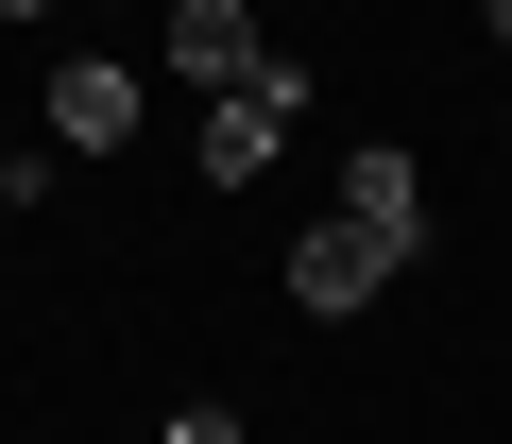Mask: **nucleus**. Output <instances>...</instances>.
Returning <instances> with one entry per match:
<instances>
[{
  "label": "nucleus",
  "mask_w": 512,
  "mask_h": 444,
  "mask_svg": "<svg viewBox=\"0 0 512 444\" xmlns=\"http://www.w3.org/2000/svg\"><path fill=\"white\" fill-rule=\"evenodd\" d=\"M410 240H427V222H376V205H325L308 240H291V308H325V325H342V308H376V291L410 274Z\"/></svg>",
  "instance_id": "nucleus-1"
},
{
  "label": "nucleus",
  "mask_w": 512,
  "mask_h": 444,
  "mask_svg": "<svg viewBox=\"0 0 512 444\" xmlns=\"http://www.w3.org/2000/svg\"><path fill=\"white\" fill-rule=\"evenodd\" d=\"M291 137H308V69H291V52H256V69L205 103V171H222V188H256Z\"/></svg>",
  "instance_id": "nucleus-2"
},
{
  "label": "nucleus",
  "mask_w": 512,
  "mask_h": 444,
  "mask_svg": "<svg viewBox=\"0 0 512 444\" xmlns=\"http://www.w3.org/2000/svg\"><path fill=\"white\" fill-rule=\"evenodd\" d=\"M137 103H154V86H137L120 52H69V69H35V120H52V154H120V137H137Z\"/></svg>",
  "instance_id": "nucleus-3"
},
{
  "label": "nucleus",
  "mask_w": 512,
  "mask_h": 444,
  "mask_svg": "<svg viewBox=\"0 0 512 444\" xmlns=\"http://www.w3.org/2000/svg\"><path fill=\"white\" fill-rule=\"evenodd\" d=\"M154 69H171V86H205V103H222V86H239V69H256V0H171V18H154Z\"/></svg>",
  "instance_id": "nucleus-4"
},
{
  "label": "nucleus",
  "mask_w": 512,
  "mask_h": 444,
  "mask_svg": "<svg viewBox=\"0 0 512 444\" xmlns=\"http://www.w3.org/2000/svg\"><path fill=\"white\" fill-rule=\"evenodd\" d=\"M154 444H239V410H222V393H188V410H171Z\"/></svg>",
  "instance_id": "nucleus-5"
},
{
  "label": "nucleus",
  "mask_w": 512,
  "mask_h": 444,
  "mask_svg": "<svg viewBox=\"0 0 512 444\" xmlns=\"http://www.w3.org/2000/svg\"><path fill=\"white\" fill-rule=\"evenodd\" d=\"M35 188H52V154H0V222H35Z\"/></svg>",
  "instance_id": "nucleus-6"
},
{
  "label": "nucleus",
  "mask_w": 512,
  "mask_h": 444,
  "mask_svg": "<svg viewBox=\"0 0 512 444\" xmlns=\"http://www.w3.org/2000/svg\"><path fill=\"white\" fill-rule=\"evenodd\" d=\"M0 18H69V0H0Z\"/></svg>",
  "instance_id": "nucleus-7"
},
{
  "label": "nucleus",
  "mask_w": 512,
  "mask_h": 444,
  "mask_svg": "<svg viewBox=\"0 0 512 444\" xmlns=\"http://www.w3.org/2000/svg\"><path fill=\"white\" fill-rule=\"evenodd\" d=\"M103 18H120V0H103Z\"/></svg>",
  "instance_id": "nucleus-8"
}]
</instances>
